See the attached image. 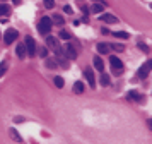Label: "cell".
I'll use <instances>...</instances> for the list:
<instances>
[{
    "mask_svg": "<svg viewBox=\"0 0 152 144\" xmlns=\"http://www.w3.org/2000/svg\"><path fill=\"white\" fill-rule=\"evenodd\" d=\"M46 47L51 48L56 55H62V53H63V48L60 47V41H58L56 36H50V34H46Z\"/></svg>",
    "mask_w": 152,
    "mask_h": 144,
    "instance_id": "cell-1",
    "label": "cell"
},
{
    "mask_svg": "<svg viewBox=\"0 0 152 144\" xmlns=\"http://www.w3.org/2000/svg\"><path fill=\"white\" fill-rule=\"evenodd\" d=\"M51 26H53V23H51V19L50 17H41L40 23H38V31L41 33V34H50V31H51Z\"/></svg>",
    "mask_w": 152,
    "mask_h": 144,
    "instance_id": "cell-2",
    "label": "cell"
},
{
    "mask_svg": "<svg viewBox=\"0 0 152 144\" xmlns=\"http://www.w3.org/2000/svg\"><path fill=\"white\" fill-rule=\"evenodd\" d=\"M24 45H26V52H27V55L32 57L34 53H36V41L32 40V36H26Z\"/></svg>",
    "mask_w": 152,
    "mask_h": 144,
    "instance_id": "cell-3",
    "label": "cell"
},
{
    "mask_svg": "<svg viewBox=\"0 0 152 144\" xmlns=\"http://www.w3.org/2000/svg\"><path fill=\"white\" fill-rule=\"evenodd\" d=\"M17 36H19V33H17L16 29H7L5 34H4V41H5V45H12V43L16 41Z\"/></svg>",
    "mask_w": 152,
    "mask_h": 144,
    "instance_id": "cell-4",
    "label": "cell"
},
{
    "mask_svg": "<svg viewBox=\"0 0 152 144\" xmlns=\"http://www.w3.org/2000/svg\"><path fill=\"white\" fill-rule=\"evenodd\" d=\"M152 71V60H147L140 69H138V77L140 79H144V77H147L149 76V72Z\"/></svg>",
    "mask_w": 152,
    "mask_h": 144,
    "instance_id": "cell-5",
    "label": "cell"
},
{
    "mask_svg": "<svg viewBox=\"0 0 152 144\" xmlns=\"http://www.w3.org/2000/svg\"><path fill=\"white\" fill-rule=\"evenodd\" d=\"M109 64H111V67H113V72H121L123 71V62H121L118 57L111 55L109 57Z\"/></svg>",
    "mask_w": 152,
    "mask_h": 144,
    "instance_id": "cell-6",
    "label": "cell"
},
{
    "mask_svg": "<svg viewBox=\"0 0 152 144\" xmlns=\"http://www.w3.org/2000/svg\"><path fill=\"white\" fill-rule=\"evenodd\" d=\"M63 55L67 57V60H73L75 57H77V52H75V48H73V45H65L63 47Z\"/></svg>",
    "mask_w": 152,
    "mask_h": 144,
    "instance_id": "cell-7",
    "label": "cell"
},
{
    "mask_svg": "<svg viewBox=\"0 0 152 144\" xmlns=\"http://www.w3.org/2000/svg\"><path fill=\"white\" fill-rule=\"evenodd\" d=\"M99 21L101 23H108V24H116L118 19L113 16V14H99Z\"/></svg>",
    "mask_w": 152,
    "mask_h": 144,
    "instance_id": "cell-8",
    "label": "cell"
},
{
    "mask_svg": "<svg viewBox=\"0 0 152 144\" xmlns=\"http://www.w3.org/2000/svg\"><path fill=\"white\" fill-rule=\"evenodd\" d=\"M84 76L87 77V82L91 88H96V81H94V72H92V69H86L84 71Z\"/></svg>",
    "mask_w": 152,
    "mask_h": 144,
    "instance_id": "cell-9",
    "label": "cell"
},
{
    "mask_svg": "<svg viewBox=\"0 0 152 144\" xmlns=\"http://www.w3.org/2000/svg\"><path fill=\"white\" fill-rule=\"evenodd\" d=\"M16 55L19 57V58H24L26 55H27V52H26V45H22V43H19L16 47Z\"/></svg>",
    "mask_w": 152,
    "mask_h": 144,
    "instance_id": "cell-10",
    "label": "cell"
},
{
    "mask_svg": "<svg viewBox=\"0 0 152 144\" xmlns=\"http://www.w3.org/2000/svg\"><path fill=\"white\" fill-rule=\"evenodd\" d=\"M96 48H97V52H99L101 55H104V53H109V50H111V45H108V43H99Z\"/></svg>",
    "mask_w": 152,
    "mask_h": 144,
    "instance_id": "cell-11",
    "label": "cell"
},
{
    "mask_svg": "<svg viewBox=\"0 0 152 144\" xmlns=\"http://www.w3.org/2000/svg\"><path fill=\"white\" fill-rule=\"evenodd\" d=\"M92 62H94V67H96L97 71H101L103 72V69H104V62H103V58H101V57H94V58H92Z\"/></svg>",
    "mask_w": 152,
    "mask_h": 144,
    "instance_id": "cell-12",
    "label": "cell"
},
{
    "mask_svg": "<svg viewBox=\"0 0 152 144\" xmlns=\"http://www.w3.org/2000/svg\"><path fill=\"white\" fill-rule=\"evenodd\" d=\"M45 65H46L48 69H51V71H53V69H56V67H58V60H56V58H46V60H45Z\"/></svg>",
    "mask_w": 152,
    "mask_h": 144,
    "instance_id": "cell-13",
    "label": "cell"
},
{
    "mask_svg": "<svg viewBox=\"0 0 152 144\" xmlns=\"http://www.w3.org/2000/svg\"><path fill=\"white\" fill-rule=\"evenodd\" d=\"M73 91L80 95V93H84V82L82 81H77V82H73Z\"/></svg>",
    "mask_w": 152,
    "mask_h": 144,
    "instance_id": "cell-14",
    "label": "cell"
},
{
    "mask_svg": "<svg viewBox=\"0 0 152 144\" xmlns=\"http://www.w3.org/2000/svg\"><path fill=\"white\" fill-rule=\"evenodd\" d=\"M128 98H130V100H135V101H142V100H144V96L138 95L137 91H128Z\"/></svg>",
    "mask_w": 152,
    "mask_h": 144,
    "instance_id": "cell-15",
    "label": "cell"
},
{
    "mask_svg": "<svg viewBox=\"0 0 152 144\" xmlns=\"http://www.w3.org/2000/svg\"><path fill=\"white\" fill-rule=\"evenodd\" d=\"M9 14H10V7H9L7 4H0V16L7 17Z\"/></svg>",
    "mask_w": 152,
    "mask_h": 144,
    "instance_id": "cell-16",
    "label": "cell"
},
{
    "mask_svg": "<svg viewBox=\"0 0 152 144\" xmlns=\"http://www.w3.org/2000/svg\"><path fill=\"white\" fill-rule=\"evenodd\" d=\"M51 21H53V23H55L56 26H63V23H65V21H63V17L60 16V14H55V16L51 17Z\"/></svg>",
    "mask_w": 152,
    "mask_h": 144,
    "instance_id": "cell-17",
    "label": "cell"
},
{
    "mask_svg": "<svg viewBox=\"0 0 152 144\" xmlns=\"http://www.w3.org/2000/svg\"><path fill=\"white\" fill-rule=\"evenodd\" d=\"M91 10H92L94 14H101V12H103V5H101V4H94V5L91 7Z\"/></svg>",
    "mask_w": 152,
    "mask_h": 144,
    "instance_id": "cell-18",
    "label": "cell"
},
{
    "mask_svg": "<svg viewBox=\"0 0 152 144\" xmlns=\"http://www.w3.org/2000/svg\"><path fill=\"white\" fill-rule=\"evenodd\" d=\"M58 36H60L62 40H65V41H68V40H70V33L67 31V29H62V31H60V34H58Z\"/></svg>",
    "mask_w": 152,
    "mask_h": 144,
    "instance_id": "cell-19",
    "label": "cell"
},
{
    "mask_svg": "<svg viewBox=\"0 0 152 144\" xmlns=\"http://www.w3.org/2000/svg\"><path fill=\"white\" fill-rule=\"evenodd\" d=\"M113 36L120 38V40H127V38H128V33H125V31H118V33H115Z\"/></svg>",
    "mask_w": 152,
    "mask_h": 144,
    "instance_id": "cell-20",
    "label": "cell"
},
{
    "mask_svg": "<svg viewBox=\"0 0 152 144\" xmlns=\"http://www.w3.org/2000/svg\"><path fill=\"white\" fill-rule=\"evenodd\" d=\"M109 84V76L108 74H103L101 76V86H108Z\"/></svg>",
    "mask_w": 152,
    "mask_h": 144,
    "instance_id": "cell-21",
    "label": "cell"
},
{
    "mask_svg": "<svg viewBox=\"0 0 152 144\" xmlns=\"http://www.w3.org/2000/svg\"><path fill=\"white\" fill-rule=\"evenodd\" d=\"M55 86H56V88H63V86H65V81L62 79V77H55Z\"/></svg>",
    "mask_w": 152,
    "mask_h": 144,
    "instance_id": "cell-22",
    "label": "cell"
},
{
    "mask_svg": "<svg viewBox=\"0 0 152 144\" xmlns=\"http://www.w3.org/2000/svg\"><path fill=\"white\" fill-rule=\"evenodd\" d=\"M43 4H45V7L46 9H53L55 7V0H43Z\"/></svg>",
    "mask_w": 152,
    "mask_h": 144,
    "instance_id": "cell-23",
    "label": "cell"
},
{
    "mask_svg": "<svg viewBox=\"0 0 152 144\" xmlns=\"http://www.w3.org/2000/svg\"><path fill=\"white\" fill-rule=\"evenodd\" d=\"M111 48L115 50V52H123V50H125V47H123V45H120V43H115V45H111Z\"/></svg>",
    "mask_w": 152,
    "mask_h": 144,
    "instance_id": "cell-24",
    "label": "cell"
},
{
    "mask_svg": "<svg viewBox=\"0 0 152 144\" xmlns=\"http://www.w3.org/2000/svg\"><path fill=\"white\" fill-rule=\"evenodd\" d=\"M5 72H7V64H5V62H2V64H0V77H2Z\"/></svg>",
    "mask_w": 152,
    "mask_h": 144,
    "instance_id": "cell-25",
    "label": "cell"
},
{
    "mask_svg": "<svg viewBox=\"0 0 152 144\" xmlns=\"http://www.w3.org/2000/svg\"><path fill=\"white\" fill-rule=\"evenodd\" d=\"M10 136L14 137L16 141H21V136H17V132H16V130H14V129H10Z\"/></svg>",
    "mask_w": 152,
    "mask_h": 144,
    "instance_id": "cell-26",
    "label": "cell"
},
{
    "mask_svg": "<svg viewBox=\"0 0 152 144\" xmlns=\"http://www.w3.org/2000/svg\"><path fill=\"white\" fill-rule=\"evenodd\" d=\"M63 10H65V12H67V14H72V12H73V10H72V7H70V5H65V7H63Z\"/></svg>",
    "mask_w": 152,
    "mask_h": 144,
    "instance_id": "cell-27",
    "label": "cell"
},
{
    "mask_svg": "<svg viewBox=\"0 0 152 144\" xmlns=\"http://www.w3.org/2000/svg\"><path fill=\"white\" fill-rule=\"evenodd\" d=\"M138 48H142L144 52H149V50H147V45H144V43H138Z\"/></svg>",
    "mask_w": 152,
    "mask_h": 144,
    "instance_id": "cell-28",
    "label": "cell"
},
{
    "mask_svg": "<svg viewBox=\"0 0 152 144\" xmlns=\"http://www.w3.org/2000/svg\"><path fill=\"white\" fill-rule=\"evenodd\" d=\"M40 55H41V57H46V48H41V52H40Z\"/></svg>",
    "mask_w": 152,
    "mask_h": 144,
    "instance_id": "cell-29",
    "label": "cell"
},
{
    "mask_svg": "<svg viewBox=\"0 0 152 144\" xmlns=\"http://www.w3.org/2000/svg\"><path fill=\"white\" fill-rule=\"evenodd\" d=\"M147 125H149V129H152V119L149 120V122H147Z\"/></svg>",
    "mask_w": 152,
    "mask_h": 144,
    "instance_id": "cell-30",
    "label": "cell"
},
{
    "mask_svg": "<svg viewBox=\"0 0 152 144\" xmlns=\"http://www.w3.org/2000/svg\"><path fill=\"white\" fill-rule=\"evenodd\" d=\"M14 4H16V5H19V4H21V0H14Z\"/></svg>",
    "mask_w": 152,
    "mask_h": 144,
    "instance_id": "cell-31",
    "label": "cell"
},
{
    "mask_svg": "<svg viewBox=\"0 0 152 144\" xmlns=\"http://www.w3.org/2000/svg\"><path fill=\"white\" fill-rule=\"evenodd\" d=\"M2 2H5V0H2Z\"/></svg>",
    "mask_w": 152,
    "mask_h": 144,
    "instance_id": "cell-32",
    "label": "cell"
},
{
    "mask_svg": "<svg viewBox=\"0 0 152 144\" xmlns=\"http://www.w3.org/2000/svg\"><path fill=\"white\" fill-rule=\"evenodd\" d=\"M0 36H2V34H0Z\"/></svg>",
    "mask_w": 152,
    "mask_h": 144,
    "instance_id": "cell-33",
    "label": "cell"
}]
</instances>
